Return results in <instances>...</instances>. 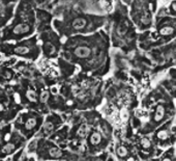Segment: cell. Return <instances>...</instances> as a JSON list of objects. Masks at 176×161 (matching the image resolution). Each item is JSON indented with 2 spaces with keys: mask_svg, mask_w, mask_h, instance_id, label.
<instances>
[{
  "mask_svg": "<svg viewBox=\"0 0 176 161\" xmlns=\"http://www.w3.org/2000/svg\"><path fill=\"white\" fill-rule=\"evenodd\" d=\"M157 137L160 139H166L168 137V132L166 131V130H161V131H159V133H157Z\"/></svg>",
  "mask_w": 176,
  "mask_h": 161,
  "instance_id": "16",
  "label": "cell"
},
{
  "mask_svg": "<svg viewBox=\"0 0 176 161\" xmlns=\"http://www.w3.org/2000/svg\"><path fill=\"white\" fill-rule=\"evenodd\" d=\"M100 139H102V136H100V134L98 132H94V133H92V135L90 136V142H91L92 145H98L100 142Z\"/></svg>",
  "mask_w": 176,
  "mask_h": 161,
  "instance_id": "8",
  "label": "cell"
},
{
  "mask_svg": "<svg viewBox=\"0 0 176 161\" xmlns=\"http://www.w3.org/2000/svg\"><path fill=\"white\" fill-rule=\"evenodd\" d=\"M14 150H15V145H13V143H8V145H6L5 147L2 149V152L3 153L9 154V153H11Z\"/></svg>",
  "mask_w": 176,
  "mask_h": 161,
  "instance_id": "11",
  "label": "cell"
},
{
  "mask_svg": "<svg viewBox=\"0 0 176 161\" xmlns=\"http://www.w3.org/2000/svg\"><path fill=\"white\" fill-rule=\"evenodd\" d=\"M26 96H27V98L29 99L31 102H35V101H36V95H35V93L33 92V90H29L27 93H26Z\"/></svg>",
  "mask_w": 176,
  "mask_h": 161,
  "instance_id": "13",
  "label": "cell"
},
{
  "mask_svg": "<svg viewBox=\"0 0 176 161\" xmlns=\"http://www.w3.org/2000/svg\"><path fill=\"white\" fill-rule=\"evenodd\" d=\"M51 93L54 94V95H57V94H58V90H57L56 86H53V88H51Z\"/></svg>",
  "mask_w": 176,
  "mask_h": 161,
  "instance_id": "19",
  "label": "cell"
},
{
  "mask_svg": "<svg viewBox=\"0 0 176 161\" xmlns=\"http://www.w3.org/2000/svg\"><path fill=\"white\" fill-rule=\"evenodd\" d=\"M127 161H134V159H133V158H130Z\"/></svg>",
  "mask_w": 176,
  "mask_h": 161,
  "instance_id": "23",
  "label": "cell"
},
{
  "mask_svg": "<svg viewBox=\"0 0 176 161\" xmlns=\"http://www.w3.org/2000/svg\"><path fill=\"white\" fill-rule=\"evenodd\" d=\"M121 117L124 121L127 120V111H126V109H122L121 110Z\"/></svg>",
  "mask_w": 176,
  "mask_h": 161,
  "instance_id": "18",
  "label": "cell"
},
{
  "mask_svg": "<svg viewBox=\"0 0 176 161\" xmlns=\"http://www.w3.org/2000/svg\"><path fill=\"white\" fill-rule=\"evenodd\" d=\"M49 153H50V156L53 157V158H59V157L62 156V151L60 150L59 148H57V147L52 148L51 150H50Z\"/></svg>",
  "mask_w": 176,
  "mask_h": 161,
  "instance_id": "7",
  "label": "cell"
},
{
  "mask_svg": "<svg viewBox=\"0 0 176 161\" xmlns=\"http://www.w3.org/2000/svg\"><path fill=\"white\" fill-rule=\"evenodd\" d=\"M164 115H165V108H164V106H162V105H159L157 108V111H155V122H160L163 117H164Z\"/></svg>",
  "mask_w": 176,
  "mask_h": 161,
  "instance_id": "6",
  "label": "cell"
},
{
  "mask_svg": "<svg viewBox=\"0 0 176 161\" xmlns=\"http://www.w3.org/2000/svg\"><path fill=\"white\" fill-rule=\"evenodd\" d=\"M124 1H125V2H127V3H130L132 0H124Z\"/></svg>",
  "mask_w": 176,
  "mask_h": 161,
  "instance_id": "21",
  "label": "cell"
},
{
  "mask_svg": "<svg viewBox=\"0 0 176 161\" xmlns=\"http://www.w3.org/2000/svg\"><path fill=\"white\" fill-rule=\"evenodd\" d=\"M30 31V26L26 23H22V24L17 25L14 28L13 32L15 34H24V33H28Z\"/></svg>",
  "mask_w": 176,
  "mask_h": 161,
  "instance_id": "4",
  "label": "cell"
},
{
  "mask_svg": "<svg viewBox=\"0 0 176 161\" xmlns=\"http://www.w3.org/2000/svg\"><path fill=\"white\" fill-rule=\"evenodd\" d=\"M147 0H134L132 4V17L140 28H148L151 25V11Z\"/></svg>",
  "mask_w": 176,
  "mask_h": 161,
  "instance_id": "1",
  "label": "cell"
},
{
  "mask_svg": "<svg viewBox=\"0 0 176 161\" xmlns=\"http://www.w3.org/2000/svg\"><path fill=\"white\" fill-rule=\"evenodd\" d=\"M87 133V126L86 125H82L81 127H80V129H79L78 131V135L81 137H84L85 135H86Z\"/></svg>",
  "mask_w": 176,
  "mask_h": 161,
  "instance_id": "14",
  "label": "cell"
},
{
  "mask_svg": "<svg viewBox=\"0 0 176 161\" xmlns=\"http://www.w3.org/2000/svg\"><path fill=\"white\" fill-rule=\"evenodd\" d=\"M35 125H36V120L35 119H29L26 122V124H25V128L27 129V130H31V129L34 128Z\"/></svg>",
  "mask_w": 176,
  "mask_h": 161,
  "instance_id": "10",
  "label": "cell"
},
{
  "mask_svg": "<svg viewBox=\"0 0 176 161\" xmlns=\"http://www.w3.org/2000/svg\"><path fill=\"white\" fill-rule=\"evenodd\" d=\"M15 53L20 54V55H25V54H27V53H29V49L25 46L17 47L16 49H15Z\"/></svg>",
  "mask_w": 176,
  "mask_h": 161,
  "instance_id": "9",
  "label": "cell"
},
{
  "mask_svg": "<svg viewBox=\"0 0 176 161\" xmlns=\"http://www.w3.org/2000/svg\"><path fill=\"white\" fill-rule=\"evenodd\" d=\"M117 154L120 157H125L127 155V150L124 147H118L117 148Z\"/></svg>",
  "mask_w": 176,
  "mask_h": 161,
  "instance_id": "12",
  "label": "cell"
},
{
  "mask_svg": "<svg viewBox=\"0 0 176 161\" xmlns=\"http://www.w3.org/2000/svg\"><path fill=\"white\" fill-rule=\"evenodd\" d=\"M130 29V22L127 21L126 19H122L118 24H117V28H116V31H117V34L119 36H125L127 33Z\"/></svg>",
  "mask_w": 176,
  "mask_h": 161,
  "instance_id": "2",
  "label": "cell"
},
{
  "mask_svg": "<svg viewBox=\"0 0 176 161\" xmlns=\"http://www.w3.org/2000/svg\"><path fill=\"white\" fill-rule=\"evenodd\" d=\"M49 99V92H43L41 95V103H46Z\"/></svg>",
  "mask_w": 176,
  "mask_h": 161,
  "instance_id": "17",
  "label": "cell"
},
{
  "mask_svg": "<svg viewBox=\"0 0 176 161\" xmlns=\"http://www.w3.org/2000/svg\"><path fill=\"white\" fill-rule=\"evenodd\" d=\"M163 161H171V160H170V159H169V158H165Z\"/></svg>",
  "mask_w": 176,
  "mask_h": 161,
  "instance_id": "20",
  "label": "cell"
},
{
  "mask_svg": "<svg viewBox=\"0 0 176 161\" xmlns=\"http://www.w3.org/2000/svg\"><path fill=\"white\" fill-rule=\"evenodd\" d=\"M87 25V21L85 18H77L74 20L73 22V28L76 30H81Z\"/></svg>",
  "mask_w": 176,
  "mask_h": 161,
  "instance_id": "5",
  "label": "cell"
},
{
  "mask_svg": "<svg viewBox=\"0 0 176 161\" xmlns=\"http://www.w3.org/2000/svg\"><path fill=\"white\" fill-rule=\"evenodd\" d=\"M2 109H3V107H2V105L0 104V110H2Z\"/></svg>",
  "mask_w": 176,
  "mask_h": 161,
  "instance_id": "22",
  "label": "cell"
},
{
  "mask_svg": "<svg viewBox=\"0 0 176 161\" xmlns=\"http://www.w3.org/2000/svg\"><path fill=\"white\" fill-rule=\"evenodd\" d=\"M74 53L79 58H87L91 54V50H90V48H88L86 46H79L75 49Z\"/></svg>",
  "mask_w": 176,
  "mask_h": 161,
  "instance_id": "3",
  "label": "cell"
},
{
  "mask_svg": "<svg viewBox=\"0 0 176 161\" xmlns=\"http://www.w3.org/2000/svg\"><path fill=\"white\" fill-rule=\"evenodd\" d=\"M141 145H142L143 148H145V149H148L151 146V142H150V140L148 138H142L141 139Z\"/></svg>",
  "mask_w": 176,
  "mask_h": 161,
  "instance_id": "15",
  "label": "cell"
}]
</instances>
